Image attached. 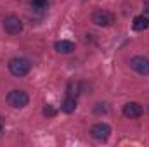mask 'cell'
<instances>
[{"mask_svg": "<svg viewBox=\"0 0 149 147\" xmlns=\"http://www.w3.org/2000/svg\"><path fill=\"white\" fill-rule=\"evenodd\" d=\"M43 114H45V116H54V114H56V111L52 109V106H50V104H47V106L43 107Z\"/></svg>", "mask_w": 149, "mask_h": 147, "instance_id": "14", "label": "cell"}, {"mask_svg": "<svg viewBox=\"0 0 149 147\" xmlns=\"http://www.w3.org/2000/svg\"><path fill=\"white\" fill-rule=\"evenodd\" d=\"M123 116L125 118H130V119H135V118H141L142 116V106L139 102H127L123 106Z\"/></svg>", "mask_w": 149, "mask_h": 147, "instance_id": "7", "label": "cell"}, {"mask_svg": "<svg viewBox=\"0 0 149 147\" xmlns=\"http://www.w3.org/2000/svg\"><path fill=\"white\" fill-rule=\"evenodd\" d=\"M146 12H149V0L146 2Z\"/></svg>", "mask_w": 149, "mask_h": 147, "instance_id": "16", "label": "cell"}, {"mask_svg": "<svg viewBox=\"0 0 149 147\" xmlns=\"http://www.w3.org/2000/svg\"><path fill=\"white\" fill-rule=\"evenodd\" d=\"M114 21H116V16L106 9H97L92 14V23L97 26H102V28H108V26L114 24Z\"/></svg>", "mask_w": 149, "mask_h": 147, "instance_id": "3", "label": "cell"}, {"mask_svg": "<svg viewBox=\"0 0 149 147\" xmlns=\"http://www.w3.org/2000/svg\"><path fill=\"white\" fill-rule=\"evenodd\" d=\"M74 109H76V99L68 95V97L63 101V104H61V111L66 112V114H71V112H74Z\"/></svg>", "mask_w": 149, "mask_h": 147, "instance_id": "11", "label": "cell"}, {"mask_svg": "<svg viewBox=\"0 0 149 147\" xmlns=\"http://www.w3.org/2000/svg\"><path fill=\"white\" fill-rule=\"evenodd\" d=\"M3 30L9 35H19L23 31V21L17 16H7L3 19Z\"/></svg>", "mask_w": 149, "mask_h": 147, "instance_id": "5", "label": "cell"}, {"mask_svg": "<svg viewBox=\"0 0 149 147\" xmlns=\"http://www.w3.org/2000/svg\"><path fill=\"white\" fill-rule=\"evenodd\" d=\"M90 135H92V139H95L99 142H106L111 135V126L108 123H95L90 128Z\"/></svg>", "mask_w": 149, "mask_h": 147, "instance_id": "4", "label": "cell"}, {"mask_svg": "<svg viewBox=\"0 0 149 147\" xmlns=\"http://www.w3.org/2000/svg\"><path fill=\"white\" fill-rule=\"evenodd\" d=\"M130 68L139 74H149V59L144 55H135L130 59Z\"/></svg>", "mask_w": 149, "mask_h": 147, "instance_id": "6", "label": "cell"}, {"mask_svg": "<svg viewBox=\"0 0 149 147\" xmlns=\"http://www.w3.org/2000/svg\"><path fill=\"white\" fill-rule=\"evenodd\" d=\"M50 3H52V0H30L31 9L35 12H38V14H45L47 9L50 7Z\"/></svg>", "mask_w": 149, "mask_h": 147, "instance_id": "10", "label": "cell"}, {"mask_svg": "<svg viewBox=\"0 0 149 147\" xmlns=\"http://www.w3.org/2000/svg\"><path fill=\"white\" fill-rule=\"evenodd\" d=\"M7 66H9L10 74H12V76H17V78L26 76V74L31 71V62H30V59H26V57H12Z\"/></svg>", "mask_w": 149, "mask_h": 147, "instance_id": "1", "label": "cell"}, {"mask_svg": "<svg viewBox=\"0 0 149 147\" xmlns=\"http://www.w3.org/2000/svg\"><path fill=\"white\" fill-rule=\"evenodd\" d=\"M7 102L10 107L14 109H23L28 106L30 102V95L24 92V90H10L9 95H7Z\"/></svg>", "mask_w": 149, "mask_h": 147, "instance_id": "2", "label": "cell"}, {"mask_svg": "<svg viewBox=\"0 0 149 147\" xmlns=\"http://www.w3.org/2000/svg\"><path fill=\"white\" fill-rule=\"evenodd\" d=\"M2 128H3V119L0 118V133H2Z\"/></svg>", "mask_w": 149, "mask_h": 147, "instance_id": "15", "label": "cell"}, {"mask_svg": "<svg viewBox=\"0 0 149 147\" xmlns=\"http://www.w3.org/2000/svg\"><path fill=\"white\" fill-rule=\"evenodd\" d=\"M94 112H97V114H106L108 112V107H106V104H95V107H94Z\"/></svg>", "mask_w": 149, "mask_h": 147, "instance_id": "13", "label": "cell"}, {"mask_svg": "<svg viewBox=\"0 0 149 147\" xmlns=\"http://www.w3.org/2000/svg\"><path fill=\"white\" fill-rule=\"evenodd\" d=\"M54 49H56V52H59V54H71L74 50V43L71 40H57V42L54 43Z\"/></svg>", "mask_w": 149, "mask_h": 147, "instance_id": "8", "label": "cell"}, {"mask_svg": "<svg viewBox=\"0 0 149 147\" xmlns=\"http://www.w3.org/2000/svg\"><path fill=\"white\" fill-rule=\"evenodd\" d=\"M66 94L70 95V97H78L80 94H81V83L80 81H70L68 83V87H66Z\"/></svg>", "mask_w": 149, "mask_h": 147, "instance_id": "12", "label": "cell"}, {"mask_svg": "<svg viewBox=\"0 0 149 147\" xmlns=\"http://www.w3.org/2000/svg\"><path fill=\"white\" fill-rule=\"evenodd\" d=\"M149 28V19L142 14V16H135L132 21V30L134 31H144Z\"/></svg>", "mask_w": 149, "mask_h": 147, "instance_id": "9", "label": "cell"}]
</instances>
